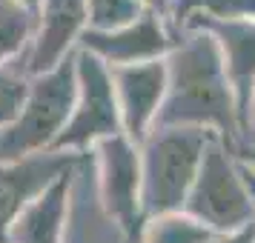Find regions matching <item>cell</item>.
Segmentation results:
<instances>
[{
  "instance_id": "8992f818",
  "label": "cell",
  "mask_w": 255,
  "mask_h": 243,
  "mask_svg": "<svg viewBox=\"0 0 255 243\" xmlns=\"http://www.w3.org/2000/svg\"><path fill=\"white\" fill-rule=\"evenodd\" d=\"M92 169L98 195L106 212L138 241L146 223L143 215V174H140V146L127 135L109 138L92 149Z\"/></svg>"
},
{
  "instance_id": "8fae6325",
  "label": "cell",
  "mask_w": 255,
  "mask_h": 243,
  "mask_svg": "<svg viewBox=\"0 0 255 243\" xmlns=\"http://www.w3.org/2000/svg\"><path fill=\"white\" fill-rule=\"evenodd\" d=\"M63 243H138L109 212L98 195L92 169V152L81 155L72 172L69 223Z\"/></svg>"
},
{
  "instance_id": "4fadbf2b",
  "label": "cell",
  "mask_w": 255,
  "mask_h": 243,
  "mask_svg": "<svg viewBox=\"0 0 255 243\" xmlns=\"http://www.w3.org/2000/svg\"><path fill=\"white\" fill-rule=\"evenodd\" d=\"M186 29H201V32H207L215 40L221 60H224V69L230 75V83L235 89V97H238V106H241V115H244V106H247L250 92L255 86V20H227V23H221V20H198V23L186 26Z\"/></svg>"
},
{
  "instance_id": "7402d4cb",
  "label": "cell",
  "mask_w": 255,
  "mask_h": 243,
  "mask_svg": "<svg viewBox=\"0 0 255 243\" xmlns=\"http://www.w3.org/2000/svg\"><path fill=\"white\" fill-rule=\"evenodd\" d=\"M238 158H241L244 166L250 169V174H255V146H244V149H238Z\"/></svg>"
},
{
  "instance_id": "ba28073f",
  "label": "cell",
  "mask_w": 255,
  "mask_h": 243,
  "mask_svg": "<svg viewBox=\"0 0 255 243\" xmlns=\"http://www.w3.org/2000/svg\"><path fill=\"white\" fill-rule=\"evenodd\" d=\"M175 46V35L166 17L155 12H143L138 20L109 29V32H86L81 49L92 58L106 63L109 69H127L140 63L166 60Z\"/></svg>"
},
{
  "instance_id": "277c9868",
  "label": "cell",
  "mask_w": 255,
  "mask_h": 243,
  "mask_svg": "<svg viewBox=\"0 0 255 243\" xmlns=\"http://www.w3.org/2000/svg\"><path fill=\"white\" fill-rule=\"evenodd\" d=\"M184 212L204 223L209 232H235L253 226L255 200L238 149H232L221 138L209 143Z\"/></svg>"
},
{
  "instance_id": "ffe728a7",
  "label": "cell",
  "mask_w": 255,
  "mask_h": 243,
  "mask_svg": "<svg viewBox=\"0 0 255 243\" xmlns=\"http://www.w3.org/2000/svg\"><path fill=\"white\" fill-rule=\"evenodd\" d=\"M207 243H255V223L235 232H212V238Z\"/></svg>"
},
{
  "instance_id": "ac0fdd59",
  "label": "cell",
  "mask_w": 255,
  "mask_h": 243,
  "mask_svg": "<svg viewBox=\"0 0 255 243\" xmlns=\"http://www.w3.org/2000/svg\"><path fill=\"white\" fill-rule=\"evenodd\" d=\"M26 89H29V78L23 75L20 66L0 69V132L17 117L20 103L26 97Z\"/></svg>"
},
{
  "instance_id": "5b68a950",
  "label": "cell",
  "mask_w": 255,
  "mask_h": 243,
  "mask_svg": "<svg viewBox=\"0 0 255 243\" xmlns=\"http://www.w3.org/2000/svg\"><path fill=\"white\" fill-rule=\"evenodd\" d=\"M75 72H78L75 109H72L69 126L63 129L55 152L89 155L98 143L124 135V123H121L112 69L98 58H92L89 52L78 49Z\"/></svg>"
},
{
  "instance_id": "2e32d148",
  "label": "cell",
  "mask_w": 255,
  "mask_h": 243,
  "mask_svg": "<svg viewBox=\"0 0 255 243\" xmlns=\"http://www.w3.org/2000/svg\"><path fill=\"white\" fill-rule=\"evenodd\" d=\"M212 232L186 212H169L146 218L138 243H207Z\"/></svg>"
},
{
  "instance_id": "5bb4252c",
  "label": "cell",
  "mask_w": 255,
  "mask_h": 243,
  "mask_svg": "<svg viewBox=\"0 0 255 243\" xmlns=\"http://www.w3.org/2000/svg\"><path fill=\"white\" fill-rule=\"evenodd\" d=\"M198 20H255V0H172L166 23L172 35H181Z\"/></svg>"
},
{
  "instance_id": "e0dca14e",
  "label": "cell",
  "mask_w": 255,
  "mask_h": 243,
  "mask_svg": "<svg viewBox=\"0 0 255 243\" xmlns=\"http://www.w3.org/2000/svg\"><path fill=\"white\" fill-rule=\"evenodd\" d=\"M89 12V32H109L138 20L146 12L140 0H86Z\"/></svg>"
},
{
  "instance_id": "7c38bea8",
  "label": "cell",
  "mask_w": 255,
  "mask_h": 243,
  "mask_svg": "<svg viewBox=\"0 0 255 243\" xmlns=\"http://www.w3.org/2000/svg\"><path fill=\"white\" fill-rule=\"evenodd\" d=\"M72 172H75V166L60 174L52 186H46L17 215V220L12 223V232H9V243H63L66 223H69Z\"/></svg>"
},
{
  "instance_id": "52a82bcc",
  "label": "cell",
  "mask_w": 255,
  "mask_h": 243,
  "mask_svg": "<svg viewBox=\"0 0 255 243\" xmlns=\"http://www.w3.org/2000/svg\"><path fill=\"white\" fill-rule=\"evenodd\" d=\"M35 17V37L20 63L26 78L58 69L81 49L83 35L89 32L86 0H40Z\"/></svg>"
},
{
  "instance_id": "9a60e30c",
  "label": "cell",
  "mask_w": 255,
  "mask_h": 243,
  "mask_svg": "<svg viewBox=\"0 0 255 243\" xmlns=\"http://www.w3.org/2000/svg\"><path fill=\"white\" fill-rule=\"evenodd\" d=\"M35 9L17 0H0V69L20 66L35 37Z\"/></svg>"
},
{
  "instance_id": "6da1fadb",
  "label": "cell",
  "mask_w": 255,
  "mask_h": 243,
  "mask_svg": "<svg viewBox=\"0 0 255 243\" xmlns=\"http://www.w3.org/2000/svg\"><path fill=\"white\" fill-rule=\"evenodd\" d=\"M169 89L158 126L201 129L241 149V106L224 69L215 40L201 29L175 35V46L166 58ZM155 126V129H158Z\"/></svg>"
},
{
  "instance_id": "3957f363",
  "label": "cell",
  "mask_w": 255,
  "mask_h": 243,
  "mask_svg": "<svg viewBox=\"0 0 255 243\" xmlns=\"http://www.w3.org/2000/svg\"><path fill=\"white\" fill-rule=\"evenodd\" d=\"M75 55L63 60L58 69L29 78L20 112L0 132V161H23L43 152H55L75 109V92H78Z\"/></svg>"
},
{
  "instance_id": "cb8c5ba5",
  "label": "cell",
  "mask_w": 255,
  "mask_h": 243,
  "mask_svg": "<svg viewBox=\"0 0 255 243\" xmlns=\"http://www.w3.org/2000/svg\"><path fill=\"white\" fill-rule=\"evenodd\" d=\"M247 177H250V189H253V200H255V174H250V169H247Z\"/></svg>"
},
{
  "instance_id": "d6986e66",
  "label": "cell",
  "mask_w": 255,
  "mask_h": 243,
  "mask_svg": "<svg viewBox=\"0 0 255 243\" xmlns=\"http://www.w3.org/2000/svg\"><path fill=\"white\" fill-rule=\"evenodd\" d=\"M241 123H244L241 149H244V146H255V86H253V92H250V100H247V106H244Z\"/></svg>"
},
{
  "instance_id": "30bf717a",
  "label": "cell",
  "mask_w": 255,
  "mask_h": 243,
  "mask_svg": "<svg viewBox=\"0 0 255 243\" xmlns=\"http://www.w3.org/2000/svg\"><path fill=\"white\" fill-rule=\"evenodd\" d=\"M81 155L43 152L23 161H0V243H9V232L17 215L35 200L46 186L69 172Z\"/></svg>"
},
{
  "instance_id": "603a6c76",
  "label": "cell",
  "mask_w": 255,
  "mask_h": 243,
  "mask_svg": "<svg viewBox=\"0 0 255 243\" xmlns=\"http://www.w3.org/2000/svg\"><path fill=\"white\" fill-rule=\"evenodd\" d=\"M17 3H23V6H29V9H37V3H40V0H17Z\"/></svg>"
},
{
  "instance_id": "9c48e42d",
  "label": "cell",
  "mask_w": 255,
  "mask_h": 243,
  "mask_svg": "<svg viewBox=\"0 0 255 243\" xmlns=\"http://www.w3.org/2000/svg\"><path fill=\"white\" fill-rule=\"evenodd\" d=\"M112 81H115L124 135L140 143L158 126V117L163 112V100H166V89H169L166 60L112 69Z\"/></svg>"
},
{
  "instance_id": "7a4b0ae2",
  "label": "cell",
  "mask_w": 255,
  "mask_h": 243,
  "mask_svg": "<svg viewBox=\"0 0 255 243\" xmlns=\"http://www.w3.org/2000/svg\"><path fill=\"white\" fill-rule=\"evenodd\" d=\"M215 135L201 129L158 126L140 140V174H143V215L184 212L201 163Z\"/></svg>"
},
{
  "instance_id": "44dd1931",
  "label": "cell",
  "mask_w": 255,
  "mask_h": 243,
  "mask_svg": "<svg viewBox=\"0 0 255 243\" xmlns=\"http://www.w3.org/2000/svg\"><path fill=\"white\" fill-rule=\"evenodd\" d=\"M169 3H172V0H140V6H143L146 12L163 14V17H166V12H169Z\"/></svg>"
}]
</instances>
